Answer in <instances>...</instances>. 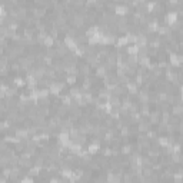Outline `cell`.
I'll return each mask as SVG.
<instances>
[{"mask_svg": "<svg viewBox=\"0 0 183 183\" xmlns=\"http://www.w3.org/2000/svg\"><path fill=\"white\" fill-rule=\"evenodd\" d=\"M79 73L82 74V76H89L90 73H92V66H90L89 63H86V62H83V63H79Z\"/></svg>", "mask_w": 183, "mask_h": 183, "instance_id": "cell-1", "label": "cell"}, {"mask_svg": "<svg viewBox=\"0 0 183 183\" xmlns=\"http://www.w3.org/2000/svg\"><path fill=\"white\" fill-rule=\"evenodd\" d=\"M152 127V123L150 122H146V120L142 119L140 122L137 123V129H139V133H146L149 129Z\"/></svg>", "mask_w": 183, "mask_h": 183, "instance_id": "cell-2", "label": "cell"}, {"mask_svg": "<svg viewBox=\"0 0 183 183\" xmlns=\"http://www.w3.org/2000/svg\"><path fill=\"white\" fill-rule=\"evenodd\" d=\"M126 89H127L129 94H132V96H137L139 90H137V84H136L135 82H129V83L126 84Z\"/></svg>", "mask_w": 183, "mask_h": 183, "instance_id": "cell-3", "label": "cell"}, {"mask_svg": "<svg viewBox=\"0 0 183 183\" xmlns=\"http://www.w3.org/2000/svg\"><path fill=\"white\" fill-rule=\"evenodd\" d=\"M116 14H119V16H125V14H127L129 12H130V9H129L126 4H119V6H116Z\"/></svg>", "mask_w": 183, "mask_h": 183, "instance_id": "cell-4", "label": "cell"}, {"mask_svg": "<svg viewBox=\"0 0 183 183\" xmlns=\"http://www.w3.org/2000/svg\"><path fill=\"white\" fill-rule=\"evenodd\" d=\"M42 45H45V47H46V49L53 47V46L56 45V39H55V37H51V36L49 35L47 37H46L45 40H43V43H42Z\"/></svg>", "mask_w": 183, "mask_h": 183, "instance_id": "cell-5", "label": "cell"}, {"mask_svg": "<svg viewBox=\"0 0 183 183\" xmlns=\"http://www.w3.org/2000/svg\"><path fill=\"white\" fill-rule=\"evenodd\" d=\"M77 82V74H67V77H66V83L69 84V86H74Z\"/></svg>", "mask_w": 183, "mask_h": 183, "instance_id": "cell-6", "label": "cell"}, {"mask_svg": "<svg viewBox=\"0 0 183 183\" xmlns=\"http://www.w3.org/2000/svg\"><path fill=\"white\" fill-rule=\"evenodd\" d=\"M120 153L122 154H130L132 153V145H129V143L122 145L120 146Z\"/></svg>", "mask_w": 183, "mask_h": 183, "instance_id": "cell-7", "label": "cell"}, {"mask_svg": "<svg viewBox=\"0 0 183 183\" xmlns=\"http://www.w3.org/2000/svg\"><path fill=\"white\" fill-rule=\"evenodd\" d=\"M143 80H145V76H143V74H139V73H136L135 74V83L137 84V86H142V84H143Z\"/></svg>", "mask_w": 183, "mask_h": 183, "instance_id": "cell-8", "label": "cell"}, {"mask_svg": "<svg viewBox=\"0 0 183 183\" xmlns=\"http://www.w3.org/2000/svg\"><path fill=\"white\" fill-rule=\"evenodd\" d=\"M105 7H106L107 12H112V10H115V9H116V4H115V2L109 0V2H106V3H105Z\"/></svg>", "mask_w": 183, "mask_h": 183, "instance_id": "cell-9", "label": "cell"}, {"mask_svg": "<svg viewBox=\"0 0 183 183\" xmlns=\"http://www.w3.org/2000/svg\"><path fill=\"white\" fill-rule=\"evenodd\" d=\"M146 136H148V137L150 139V140H153V139L156 137V132H154V130H150V129H149L148 132H146Z\"/></svg>", "mask_w": 183, "mask_h": 183, "instance_id": "cell-10", "label": "cell"}, {"mask_svg": "<svg viewBox=\"0 0 183 183\" xmlns=\"http://www.w3.org/2000/svg\"><path fill=\"white\" fill-rule=\"evenodd\" d=\"M179 4V0H167V6H176Z\"/></svg>", "mask_w": 183, "mask_h": 183, "instance_id": "cell-11", "label": "cell"}]
</instances>
